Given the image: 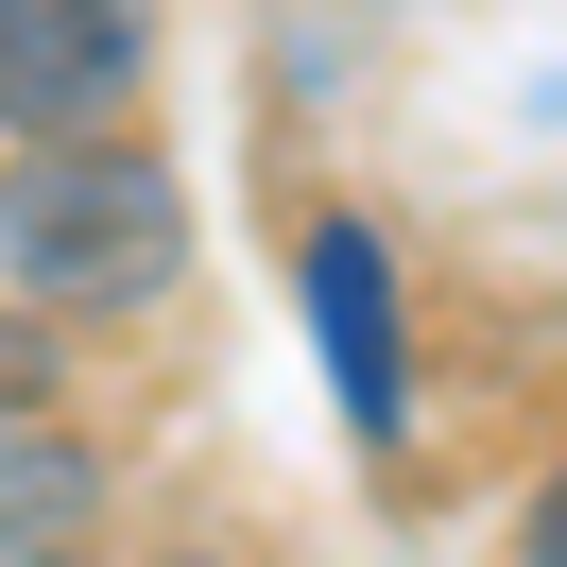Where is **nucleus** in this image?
Instances as JSON below:
<instances>
[{
    "instance_id": "obj_6",
    "label": "nucleus",
    "mask_w": 567,
    "mask_h": 567,
    "mask_svg": "<svg viewBox=\"0 0 567 567\" xmlns=\"http://www.w3.org/2000/svg\"><path fill=\"white\" fill-rule=\"evenodd\" d=\"M35 395H52V344H35V327H0V430L35 413Z\"/></svg>"
},
{
    "instance_id": "obj_1",
    "label": "nucleus",
    "mask_w": 567,
    "mask_h": 567,
    "mask_svg": "<svg viewBox=\"0 0 567 567\" xmlns=\"http://www.w3.org/2000/svg\"><path fill=\"white\" fill-rule=\"evenodd\" d=\"M0 276H18V310H155V292L189 276V189L173 155L138 138H35L18 173H0Z\"/></svg>"
},
{
    "instance_id": "obj_4",
    "label": "nucleus",
    "mask_w": 567,
    "mask_h": 567,
    "mask_svg": "<svg viewBox=\"0 0 567 567\" xmlns=\"http://www.w3.org/2000/svg\"><path fill=\"white\" fill-rule=\"evenodd\" d=\"M70 498H86V447H70V430H35V413H18V430H0V533L70 516Z\"/></svg>"
},
{
    "instance_id": "obj_5",
    "label": "nucleus",
    "mask_w": 567,
    "mask_h": 567,
    "mask_svg": "<svg viewBox=\"0 0 567 567\" xmlns=\"http://www.w3.org/2000/svg\"><path fill=\"white\" fill-rule=\"evenodd\" d=\"M516 567H567V464H550V482L516 498Z\"/></svg>"
},
{
    "instance_id": "obj_7",
    "label": "nucleus",
    "mask_w": 567,
    "mask_h": 567,
    "mask_svg": "<svg viewBox=\"0 0 567 567\" xmlns=\"http://www.w3.org/2000/svg\"><path fill=\"white\" fill-rule=\"evenodd\" d=\"M18 567H70V550H18Z\"/></svg>"
},
{
    "instance_id": "obj_3",
    "label": "nucleus",
    "mask_w": 567,
    "mask_h": 567,
    "mask_svg": "<svg viewBox=\"0 0 567 567\" xmlns=\"http://www.w3.org/2000/svg\"><path fill=\"white\" fill-rule=\"evenodd\" d=\"M310 327H327L344 413L395 447V430H413V344H395V258H379V224H310Z\"/></svg>"
},
{
    "instance_id": "obj_2",
    "label": "nucleus",
    "mask_w": 567,
    "mask_h": 567,
    "mask_svg": "<svg viewBox=\"0 0 567 567\" xmlns=\"http://www.w3.org/2000/svg\"><path fill=\"white\" fill-rule=\"evenodd\" d=\"M155 86V0H0V121L86 138Z\"/></svg>"
}]
</instances>
